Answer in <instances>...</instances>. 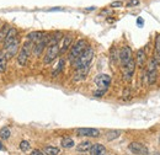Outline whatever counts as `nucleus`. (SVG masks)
Wrapping results in <instances>:
<instances>
[{
	"label": "nucleus",
	"instance_id": "obj_2",
	"mask_svg": "<svg viewBox=\"0 0 160 155\" xmlns=\"http://www.w3.org/2000/svg\"><path fill=\"white\" fill-rule=\"evenodd\" d=\"M86 48H88V42H86L85 39H79V41L72 47V49H70V53H69V57H68L69 62L73 63Z\"/></svg>",
	"mask_w": 160,
	"mask_h": 155
},
{
	"label": "nucleus",
	"instance_id": "obj_14",
	"mask_svg": "<svg viewBox=\"0 0 160 155\" xmlns=\"http://www.w3.org/2000/svg\"><path fill=\"white\" fill-rule=\"evenodd\" d=\"M90 153H91V155H106V148L102 144L96 143V144H92Z\"/></svg>",
	"mask_w": 160,
	"mask_h": 155
},
{
	"label": "nucleus",
	"instance_id": "obj_6",
	"mask_svg": "<svg viewBox=\"0 0 160 155\" xmlns=\"http://www.w3.org/2000/svg\"><path fill=\"white\" fill-rule=\"evenodd\" d=\"M58 54H59V44H58V43H57V44H51V46H48L47 53H46V56H44V58H43L44 64H49L51 62H53L54 59L58 57Z\"/></svg>",
	"mask_w": 160,
	"mask_h": 155
},
{
	"label": "nucleus",
	"instance_id": "obj_24",
	"mask_svg": "<svg viewBox=\"0 0 160 155\" xmlns=\"http://www.w3.org/2000/svg\"><path fill=\"white\" fill-rule=\"evenodd\" d=\"M9 30H10V27H9L8 25H4V26L0 27V42H4V39L6 37Z\"/></svg>",
	"mask_w": 160,
	"mask_h": 155
},
{
	"label": "nucleus",
	"instance_id": "obj_27",
	"mask_svg": "<svg viewBox=\"0 0 160 155\" xmlns=\"http://www.w3.org/2000/svg\"><path fill=\"white\" fill-rule=\"evenodd\" d=\"M20 149H21V152L26 153V152H28V150L31 149V145H30V143H28L27 140H22L20 143Z\"/></svg>",
	"mask_w": 160,
	"mask_h": 155
},
{
	"label": "nucleus",
	"instance_id": "obj_18",
	"mask_svg": "<svg viewBox=\"0 0 160 155\" xmlns=\"http://www.w3.org/2000/svg\"><path fill=\"white\" fill-rule=\"evenodd\" d=\"M145 60H147L145 51H144L143 48H140V49H138V52H137V64H138L139 67H143L144 63H145Z\"/></svg>",
	"mask_w": 160,
	"mask_h": 155
},
{
	"label": "nucleus",
	"instance_id": "obj_7",
	"mask_svg": "<svg viewBox=\"0 0 160 155\" xmlns=\"http://www.w3.org/2000/svg\"><path fill=\"white\" fill-rule=\"evenodd\" d=\"M122 68H123V79L126 81H131L133 75H134V72H136V62L132 59L126 65H123Z\"/></svg>",
	"mask_w": 160,
	"mask_h": 155
},
{
	"label": "nucleus",
	"instance_id": "obj_32",
	"mask_svg": "<svg viewBox=\"0 0 160 155\" xmlns=\"http://www.w3.org/2000/svg\"><path fill=\"white\" fill-rule=\"evenodd\" d=\"M31 155H44V153L41 152V150H38V149H35V150H32Z\"/></svg>",
	"mask_w": 160,
	"mask_h": 155
},
{
	"label": "nucleus",
	"instance_id": "obj_9",
	"mask_svg": "<svg viewBox=\"0 0 160 155\" xmlns=\"http://www.w3.org/2000/svg\"><path fill=\"white\" fill-rule=\"evenodd\" d=\"M19 47H20V41H19V38H16L12 43H10L5 48V54H6L8 59L15 57V54L19 52Z\"/></svg>",
	"mask_w": 160,
	"mask_h": 155
},
{
	"label": "nucleus",
	"instance_id": "obj_28",
	"mask_svg": "<svg viewBox=\"0 0 160 155\" xmlns=\"http://www.w3.org/2000/svg\"><path fill=\"white\" fill-rule=\"evenodd\" d=\"M64 63H65V62H64V59H60L59 63H58V65H57V68H56V70L52 73V75H53V77H56L57 74H59L60 72H62V69H63V67H64Z\"/></svg>",
	"mask_w": 160,
	"mask_h": 155
},
{
	"label": "nucleus",
	"instance_id": "obj_19",
	"mask_svg": "<svg viewBox=\"0 0 160 155\" xmlns=\"http://www.w3.org/2000/svg\"><path fill=\"white\" fill-rule=\"evenodd\" d=\"M8 67V57L5 52H0V73H4Z\"/></svg>",
	"mask_w": 160,
	"mask_h": 155
},
{
	"label": "nucleus",
	"instance_id": "obj_23",
	"mask_svg": "<svg viewBox=\"0 0 160 155\" xmlns=\"http://www.w3.org/2000/svg\"><path fill=\"white\" fill-rule=\"evenodd\" d=\"M60 144H62V147L63 148H67V149H69V148H73L75 144H74V140L72 139V138H63L62 139V142H60Z\"/></svg>",
	"mask_w": 160,
	"mask_h": 155
},
{
	"label": "nucleus",
	"instance_id": "obj_30",
	"mask_svg": "<svg viewBox=\"0 0 160 155\" xmlns=\"http://www.w3.org/2000/svg\"><path fill=\"white\" fill-rule=\"evenodd\" d=\"M105 92H106L105 90H98V91H95V92H94V96L101 97V96H103V94H105Z\"/></svg>",
	"mask_w": 160,
	"mask_h": 155
},
{
	"label": "nucleus",
	"instance_id": "obj_22",
	"mask_svg": "<svg viewBox=\"0 0 160 155\" xmlns=\"http://www.w3.org/2000/svg\"><path fill=\"white\" fill-rule=\"evenodd\" d=\"M154 59L160 63V35L155 39V52H154Z\"/></svg>",
	"mask_w": 160,
	"mask_h": 155
},
{
	"label": "nucleus",
	"instance_id": "obj_26",
	"mask_svg": "<svg viewBox=\"0 0 160 155\" xmlns=\"http://www.w3.org/2000/svg\"><path fill=\"white\" fill-rule=\"evenodd\" d=\"M10 134H11V132H10V128L9 127H2L0 129V137L2 139H8L10 137Z\"/></svg>",
	"mask_w": 160,
	"mask_h": 155
},
{
	"label": "nucleus",
	"instance_id": "obj_34",
	"mask_svg": "<svg viewBox=\"0 0 160 155\" xmlns=\"http://www.w3.org/2000/svg\"><path fill=\"white\" fill-rule=\"evenodd\" d=\"M91 10H95V6H91V8H89V9H86V11H91Z\"/></svg>",
	"mask_w": 160,
	"mask_h": 155
},
{
	"label": "nucleus",
	"instance_id": "obj_5",
	"mask_svg": "<svg viewBox=\"0 0 160 155\" xmlns=\"http://www.w3.org/2000/svg\"><path fill=\"white\" fill-rule=\"evenodd\" d=\"M94 82L98 86V90H107L111 84V77L108 74H99L94 79Z\"/></svg>",
	"mask_w": 160,
	"mask_h": 155
},
{
	"label": "nucleus",
	"instance_id": "obj_29",
	"mask_svg": "<svg viewBox=\"0 0 160 155\" xmlns=\"http://www.w3.org/2000/svg\"><path fill=\"white\" fill-rule=\"evenodd\" d=\"M137 5H139V0H128L126 2L127 8H132V6H137Z\"/></svg>",
	"mask_w": 160,
	"mask_h": 155
},
{
	"label": "nucleus",
	"instance_id": "obj_4",
	"mask_svg": "<svg viewBox=\"0 0 160 155\" xmlns=\"http://www.w3.org/2000/svg\"><path fill=\"white\" fill-rule=\"evenodd\" d=\"M158 62L155 59H150L148 65V84L153 85L158 79Z\"/></svg>",
	"mask_w": 160,
	"mask_h": 155
},
{
	"label": "nucleus",
	"instance_id": "obj_3",
	"mask_svg": "<svg viewBox=\"0 0 160 155\" xmlns=\"http://www.w3.org/2000/svg\"><path fill=\"white\" fill-rule=\"evenodd\" d=\"M32 46V42L27 41L19 51V54H18V63L20 67H25L26 63H27V59L30 57V52H31V47Z\"/></svg>",
	"mask_w": 160,
	"mask_h": 155
},
{
	"label": "nucleus",
	"instance_id": "obj_36",
	"mask_svg": "<svg viewBox=\"0 0 160 155\" xmlns=\"http://www.w3.org/2000/svg\"><path fill=\"white\" fill-rule=\"evenodd\" d=\"M159 144H160V136H159Z\"/></svg>",
	"mask_w": 160,
	"mask_h": 155
},
{
	"label": "nucleus",
	"instance_id": "obj_21",
	"mask_svg": "<svg viewBox=\"0 0 160 155\" xmlns=\"http://www.w3.org/2000/svg\"><path fill=\"white\" fill-rule=\"evenodd\" d=\"M59 152H60L59 148H57V147H51V145L44 147V149H43V153L46 155H58Z\"/></svg>",
	"mask_w": 160,
	"mask_h": 155
},
{
	"label": "nucleus",
	"instance_id": "obj_20",
	"mask_svg": "<svg viewBox=\"0 0 160 155\" xmlns=\"http://www.w3.org/2000/svg\"><path fill=\"white\" fill-rule=\"evenodd\" d=\"M91 147H92V144H91L90 142L86 140V142H81L79 145L77 147V149H78V152H80V153H85V152L90 150Z\"/></svg>",
	"mask_w": 160,
	"mask_h": 155
},
{
	"label": "nucleus",
	"instance_id": "obj_16",
	"mask_svg": "<svg viewBox=\"0 0 160 155\" xmlns=\"http://www.w3.org/2000/svg\"><path fill=\"white\" fill-rule=\"evenodd\" d=\"M89 69H90V67L81 68V69H77V72H75V74H74V80H75V81H79V80L85 79V77H86L88 73H89Z\"/></svg>",
	"mask_w": 160,
	"mask_h": 155
},
{
	"label": "nucleus",
	"instance_id": "obj_10",
	"mask_svg": "<svg viewBox=\"0 0 160 155\" xmlns=\"http://www.w3.org/2000/svg\"><path fill=\"white\" fill-rule=\"evenodd\" d=\"M120 60L122 67L126 65L129 60H132V49H131V47H128V46L122 47V49L120 52Z\"/></svg>",
	"mask_w": 160,
	"mask_h": 155
},
{
	"label": "nucleus",
	"instance_id": "obj_1",
	"mask_svg": "<svg viewBox=\"0 0 160 155\" xmlns=\"http://www.w3.org/2000/svg\"><path fill=\"white\" fill-rule=\"evenodd\" d=\"M95 56V52L91 47H88L81 54H80L78 58L75 59L72 64L74 65L75 69H81V68H86V67H90L91 62H92V58Z\"/></svg>",
	"mask_w": 160,
	"mask_h": 155
},
{
	"label": "nucleus",
	"instance_id": "obj_17",
	"mask_svg": "<svg viewBox=\"0 0 160 155\" xmlns=\"http://www.w3.org/2000/svg\"><path fill=\"white\" fill-rule=\"evenodd\" d=\"M72 41H73V37H72V36H65V37H63V43H62V46L59 47V53H64V52L70 47Z\"/></svg>",
	"mask_w": 160,
	"mask_h": 155
},
{
	"label": "nucleus",
	"instance_id": "obj_25",
	"mask_svg": "<svg viewBox=\"0 0 160 155\" xmlns=\"http://www.w3.org/2000/svg\"><path fill=\"white\" fill-rule=\"evenodd\" d=\"M120 136H121V131H110L106 134V139L107 140H113V139H117Z\"/></svg>",
	"mask_w": 160,
	"mask_h": 155
},
{
	"label": "nucleus",
	"instance_id": "obj_35",
	"mask_svg": "<svg viewBox=\"0 0 160 155\" xmlns=\"http://www.w3.org/2000/svg\"><path fill=\"white\" fill-rule=\"evenodd\" d=\"M0 149H2V144L1 143H0Z\"/></svg>",
	"mask_w": 160,
	"mask_h": 155
},
{
	"label": "nucleus",
	"instance_id": "obj_8",
	"mask_svg": "<svg viewBox=\"0 0 160 155\" xmlns=\"http://www.w3.org/2000/svg\"><path fill=\"white\" fill-rule=\"evenodd\" d=\"M128 149L136 155H148L149 154L148 148H147L144 144L138 143V142H132V143L128 145Z\"/></svg>",
	"mask_w": 160,
	"mask_h": 155
},
{
	"label": "nucleus",
	"instance_id": "obj_15",
	"mask_svg": "<svg viewBox=\"0 0 160 155\" xmlns=\"http://www.w3.org/2000/svg\"><path fill=\"white\" fill-rule=\"evenodd\" d=\"M44 37H46L44 32L36 31V32H31V33L27 35V41H30V42H38V41L43 39Z\"/></svg>",
	"mask_w": 160,
	"mask_h": 155
},
{
	"label": "nucleus",
	"instance_id": "obj_12",
	"mask_svg": "<svg viewBox=\"0 0 160 155\" xmlns=\"http://www.w3.org/2000/svg\"><path fill=\"white\" fill-rule=\"evenodd\" d=\"M18 38V30L16 28H14V27H10V30H9V32H8V35H6V37L4 39V48H6L10 43H12L15 39Z\"/></svg>",
	"mask_w": 160,
	"mask_h": 155
},
{
	"label": "nucleus",
	"instance_id": "obj_33",
	"mask_svg": "<svg viewBox=\"0 0 160 155\" xmlns=\"http://www.w3.org/2000/svg\"><path fill=\"white\" fill-rule=\"evenodd\" d=\"M137 23H138V26L142 27V26H143V23H144V21H143L142 18H138V19H137Z\"/></svg>",
	"mask_w": 160,
	"mask_h": 155
},
{
	"label": "nucleus",
	"instance_id": "obj_31",
	"mask_svg": "<svg viewBox=\"0 0 160 155\" xmlns=\"http://www.w3.org/2000/svg\"><path fill=\"white\" fill-rule=\"evenodd\" d=\"M123 4H122V1H113V2H111V8H121Z\"/></svg>",
	"mask_w": 160,
	"mask_h": 155
},
{
	"label": "nucleus",
	"instance_id": "obj_11",
	"mask_svg": "<svg viewBox=\"0 0 160 155\" xmlns=\"http://www.w3.org/2000/svg\"><path fill=\"white\" fill-rule=\"evenodd\" d=\"M77 134L79 137H92V138H96V137L100 136V131L96 129V128H79V129H77Z\"/></svg>",
	"mask_w": 160,
	"mask_h": 155
},
{
	"label": "nucleus",
	"instance_id": "obj_13",
	"mask_svg": "<svg viewBox=\"0 0 160 155\" xmlns=\"http://www.w3.org/2000/svg\"><path fill=\"white\" fill-rule=\"evenodd\" d=\"M47 43H48V37H44L43 39L38 41V42L36 43V46L33 47V54H35V56H40L41 52L43 51V48L47 46Z\"/></svg>",
	"mask_w": 160,
	"mask_h": 155
}]
</instances>
